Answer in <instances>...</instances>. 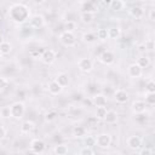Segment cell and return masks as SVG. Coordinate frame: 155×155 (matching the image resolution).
<instances>
[{"label":"cell","instance_id":"6da1fadb","mask_svg":"<svg viewBox=\"0 0 155 155\" xmlns=\"http://www.w3.org/2000/svg\"><path fill=\"white\" fill-rule=\"evenodd\" d=\"M30 16V8L23 2H15L8 7V17L16 24L25 23Z\"/></svg>","mask_w":155,"mask_h":155},{"label":"cell","instance_id":"7a4b0ae2","mask_svg":"<svg viewBox=\"0 0 155 155\" xmlns=\"http://www.w3.org/2000/svg\"><path fill=\"white\" fill-rule=\"evenodd\" d=\"M25 113V104L23 102H15L10 105V117L21 119Z\"/></svg>","mask_w":155,"mask_h":155},{"label":"cell","instance_id":"3957f363","mask_svg":"<svg viewBox=\"0 0 155 155\" xmlns=\"http://www.w3.org/2000/svg\"><path fill=\"white\" fill-rule=\"evenodd\" d=\"M59 41L65 47H74L76 45V36H75L74 33L64 30L59 34Z\"/></svg>","mask_w":155,"mask_h":155},{"label":"cell","instance_id":"277c9868","mask_svg":"<svg viewBox=\"0 0 155 155\" xmlns=\"http://www.w3.org/2000/svg\"><path fill=\"white\" fill-rule=\"evenodd\" d=\"M56 59H57V53H56L54 50H51V48L42 51L41 57H40V61H41L44 64H46V65L53 64V63L56 62Z\"/></svg>","mask_w":155,"mask_h":155},{"label":"cell","instance_id":"5b68a950","mask_svg":"<svg viewBox=\"0 0 155 155\" xmlns=\"http://www.w3.org/2000/svg\"><path fill=\"white\" fill-rule=\"evenodd\" d=\"M111 136L109 133H101L96 137V145L102 149H108L111 145Z\"/></svg>","mask_w":155,"mask_h":155},{"label":"cell","instance_id":"8992f818","mask_svg":"<svg viewBox=\"0 0 155 155\" xmlns=\"http://www.w3.org/2000/svg\"><path fill=\"white\" fill-rule=\"evenodd\" d=\"M45 23H46V19H45V17H44L42 15H40V13L31 15L30 18H29V25H30V28H33V29H40V28H42V27L45 25Z\"/></svg>","mask_w":155,"mask_h":155},{"label":"cell","instance_id":"52a82bcc","mask_svg":"<svg viewBox=\"0 0 155 155\" xmlns=\"http://www.w3.org/2000/svg\"><path fill=\"white\" fill-rule=\"evenodd\" d=\"M29 147H30V150H31L34 154H42V153L45 151V149H46L45 142H44L42 139H40V138H34V139H31Z\"/></svg>","mask_w":155,"mask_h":155},{"label":"cell","instance_id":"ba28073f","mask_svg":"<svg viewBox=\"0 0 155 155\" xmlns=\"http://www.w3.org/2000/svg\"><path fill=\"white\" fill-rule=\"evenodd\" d=\"M93 65H94L93 64V61L91 58H87V57L80 58L79 62H78V68L82 73H90V71H92Z\"/></svg>","mask_w":155,"mask_h":155},{"label":"cell","instance_id":"9c48e42d","mask_svg":"<svg viewBox=\"0 0 155 155\" xmlns=\"http://www.w3.org/2000/svg\"><path fill=\"white\" fill-rule=\"evenodd\" d=\"M131 111L136 115H139V114H143L145 110H147V103L142 99H134L132 103H131Z\"/></svg>","mask_w":155,"mask_h":155},{"label":"cell","instance_id":"30bf717a","mask_svg":"<svg viewBox=\"0 0 155 155\" xmlns=\"http://www.w3.org/2000/svg\"><path fill=\"white\" fill-rule=\"evenodd\" d=\"M99 62L104 65H110L115 62V54L110 50H105L99 54Z\"/></svg>","mask_w":155,"mask_h":155},{"label":"cell","instance_id":"8fae6325","mask_svg":"<svg viewBox=\"0 0 155 155\" xmlns=\"http://www.w3.org/2000/svg\"><path fill=\"white\" fill-rule=\"evenodd\" d=\"M128 97H130L128 92L126 90H124V88H117L114 92V99L119 104H125L128 101Z\"/></svg>","mask_w":155,"mask_h":155},{"label":"cell","instance_id":"7c38bea8","mask_svg":"<svg viewBox=\"0 0 155 155\" xmlns=\"http://www.w3.org/2000/svg\"><path fill=\"white\" fill-rule=\"evenodd\" d=\"M126 144L132 150H138L142 147V138L138 136H130L126 140Z\"/></svg>","mask_w":155,"mask_h":155},{"label":"cell","instance_id":"4fadbf2b","mask_svg":"<svg viewBox=\"0 0 155 155\" xmlns=\"http://www.w3.org/2000/svg\"><path fill=\"white\" fill-rule=\"evenodd\" d=\"M127 74H128V76H131V78H133V79H138V78L142 76L143 69H142L139 65H137L136 63H132V64H130L128 68H127Z\"/></svg>","mask_w":155,"mask_h":155},{"label":"cell","instance_id":"5bb4252c","mask_svg":"<svg viewBox=\"0 0 155 155\" xmlns=\"http://www.w3.org/2000/svg\"><path fill=\"white\" fill-rule=\"evenodd\" d=\"M144 13H145L144 8H143L142 6H138V5L132 6V7L128 10V15H130L132 18H134V19H140V18H143V17H144Z\"/></svg>","mask_w":155,"mask_h":155},{"label":"cell","instance_id":"9a60e30c","mask_svg":"<svg viewBox=\"0 0 155 155\" xmlns=\"http://www.w3.org/2000/svg\"><path fill=\"white\" fill-rule=\"evenodd\" d=\"M34 128H35V124L31 120H25L19 126V131H21L22 134H29L34 131Z\"/></svg>","mask_w":155,"mask_h":155},{"label":"cell","instance_id":"2e32d148","mask_svg":"<svg viewBox=\"0 0 155 155\" xmlns=\"http://www.w3.org/2000/svg\"><path fill=\"white\" fill-rule=\"evenodd\" d=\"M47 88H48V92H50L51 94H53V96L61 94V93H62V91H63V87H62V86H61L56 80L50 81V82H48V85H47Z\"/></svg>","mask_w":155,"mask_h":155},{"label":"cell","instance_id":"e0dca14e","mask_svg":"<svg viewBox=\"0 0 155 155\" xmlns=\"http://www.w3.org/2000/svg\"><path fill=\"white\" fill-rule=\"evenodd\" d=\"M54 80H56L62 87H65V86L69 85V75H68L67 73H63V71H62V73H58Z\"/></svg>","mask_w":155,"mask_h":155},{"label":"cell","instance_id":"ac0fdd59","mask_svg":"<svg viewBox=\"0 0 155 155\" xmlns=\"http://www.w3.org/2000/svg\"><path fill=\"white\" fill-rule=\"evenodd\" d=\"M80 19H81L82 23L90 24V23H92L93 19H94V13H93V12H88V11H82V12L80 13Z\"/></svg>","mask_w":155,"mask_h":155},{"label":"cell","instance_id":"d6986e66","mask_svg":"<svg viewBox=\"0 0 155 155\" xmlns=\"http://www.w3.org/2000/svg\"><path fill=\"white\" fill-rule=\"evenodd\" d=\"M121 36V28L120 27H110L108 28V39L116 40Z\"/></svg>","mask_w":155,"mask_h":155},{"label":"cell","instance_id":"ffe728a7","mask_svg":"<svg viewBox=\"0 0 155 155\" xmlns=\"http://www.w3.org/2000/svg\"><path fill=\"white\" fill-rule=\"evenodd\" d=\"M93 104L96 107H105L107 105V97L102 93H97L93 96Z\"/></svg>","mask_w":155,"mask_h":155},{"label":"cell","instance_id":"44dd1931","mask_svg":"<svg viewBox=\"0 0 155 155\" xmlns=\"http://www.w3.org/2000/svg\"><path fill=\"white\" fill-rule=\"evenodd\" d=\"M126 6V2L122 1V0H111L109 1V7L113 10V11H121L124 10Z\"/></svg>","mask_w":155,"mask_h":155},{"label":"cell","instance_id":"7402d4cb","mask_svg":"<svg viewBox=\"0 0 155 155\" xmlns=\"http://www.w3.org/2000/svg\"><path fill=\"white\" fill-rule=\"evenodd\" d=\"M81 40L85 42V44H93V42H96V40H97V36H96V34L94 33H92V31H85L84 34H82V36H81Z\"/></svg>","mask_w":155,"mask_h":155},{"label":"cell","instance_id":"603a6c76","mask_svg":"<svg viewBox=\"0 0 155 155\" xmlns=\"http://www.w3.org/2000/svg\"><path fill=\"white\" fill-rule=\"evenodd\" d=\"M12 51V44L8 42V41H1L0 42V53L2 56H6V54H10Z\"/></svg>","mask_w":155,"mask_h":155},{"label":"cell","instance_id":"cb8c5ba5","mask_svg":"<svg viewBox=\"0 0 155 155\" xmlns=\"http://www.w3.org/2000/svg\"><path fill=\"white\" fill-rule=\"evenodd\" d=\"M104 121H105L107 124H109V125L115 124V122L117 121V113H116L115 110H108V113H107V116H105Z\"/></svg>","mask_w":155,"mask_h":155},{"label":"cell","instance_id":"d4e9b609","mask_svg":"<svg viewBox=\"0 0 155 155\" xmlns=\"http://www.w3.org/2000/svg\"><path fill=\"white\" fill-rule=\"evenodd\" d=\"M136 64H137V65H139L142 69H143V68H148V67H149V64H150V58H149L148 56H145V54H142V56L137 59Z\"/></svg>","mask_w":155,"mask_h":155},{"label":"cell","instance_id":"484cf974","mask_svg":"<svg viewBox=\"0 0 155 155\" xmlns=\"http://www.w3.org/2000/svg\"><path fill=\"white\" fill-rule=\"evenodd\" d=\"M73 136L76 138H81L86 136V128L84 126H75L73 128Z\"/></svg>","mask_w":155,"mask_h":155},{"label":"cell","instance_id":"4316f807","mask_svg":"<svg viewBox=\"0 0 155 155\" xmlns=\"http://www.w3.org/2000/svg\"><path fill=\"white\" fill-rule=\"evenodd\" d=\"M96 36H97V39L101 40V41L108 40V29H107V28H99V29L97 30V33H96Z\"/></svg>","mask_w":155,"mask_h":155},{"label":"cell","instance_id":"83f0119b","mask_svg":"<svg viewBox=\"0 0 155 155\" xmlns=\"http://www.w3.org/2000/svg\"><path fill=\"white\" fill-rule=\"evenodd\" d=\"M56 155H67L68 154V147L65 144H58L53 149Z\"/></svg>","mask_w":155,"mask_h":155},{"label":"cell","instance_id":"f1b7e54d","mask_svg":"<svg viewBox=\"0 0 155 155\" xmlns=\"http://www.w3.org/2000/svg\"><path fill=\"white\" fill-rule=\"evenodd\" d=\"M107 113H108V109L105 107H97V110H96V117L98 120H104L105 116H107Z\"/></svg>","mask_w":155,"mask_h":155},{"label":"cell","instance_id":"f546056e","mask_svg":"<svg viewBox=\"0 0 155 155\" xmlns=\"http://www.w3.org/2000/svg\"><path fill=\"white\" fill-rule=\"evenodd\" d=\"M84 145L88 148H93L96 145V137L93 136H86L84 138Z\"/></svg>","mask_w":155,"mask_h":155},{"label":"cell","instance_id":"4dcf8cb0","mask_svg":"<svg viewBox=\"0 0 155 155\" xmlns=\"http://www.w3.org/2000/svg\"><path fill=\"white\" fill-rule=\"evenodd\" d=\"M64 29H65V31L74 33V30L76 29V23L74 21H67L64 24Z\"/></svg>","mask_w":155,"mask_h":155},{"label":"cell","instance_id":"1f68e13d","mask_svg":"<svg viewBox=\"0 0 155 155\" xmlns=\"http://www.w3.org/2000/svg\"><path fill=\"white\" fill-rule=\"evenodd\" d=\"M145 103H147V105L149 104V105H154L155 104V93H149V92H145Z\"/></svg>","mask_w":155,"mask_h":155},{"label":"cell","instance_id":"d6a6232c","mask_svg":"<svg viewBox=\"0 0 155 155\" xmlns=\"http://www.w3.org/2000/svg\"><path fill=\"white\" fill-rule=\"evenodd\" d=\"M145 90H147V92H149V93H155V82H154L153 79H150V80L147 81Z\"/></svg>","mask_w":155,"mask_h":155},{"label":"cell","instance_id":"836d02e7","mask_svg":"<svg viewBox=\"0 0 155 155\" xmlns=\"http://www.w3.org/2000/svg\"><path fill=\"white\" fill-rule=\"evenodd\" d=\"M79 155H94V150H93V148L82 147V148L79 150Z\"/></svg>","mask_w":155,"mask_h":155},{"label":"cell","instance_id":"e575fe53","mask_svg":"<svg viewBox=\"0 0 155 155\" xmlns=\"http://www.w3.org/2000/svg\"><path fill=\"white\" fill-rule=\"evenodd\" d=\"M57 117V113L54 111V110H50V111H47L46 114H45V120L46 121H53L54 119Z\"/></svg>","mask_w":155,"mask_h":155},{"label":"cell","instance_id":"d590c367","mask_svg":"<svg viewBox=\"0 0 155 155\" xmlns=\"http://www.w3.org/2000/svg\"><path fill=\"white\" fill-rule=\"evenodd\" d=\"M41 53H42V51H40L39 48H36V50H30V51H29V56H30L31 58H34V59H40Z\"/></svg>","mask_w":155,"mask_h":155},{"label":"cell","instance_id":"8d00e7d4","mask_svg":"<svg viewBox=\"0 0 155 155\" xmlns=\"http://www.w3.org/2000/svg\"><path fill=\"white\" fill-rule=\"evenodd\" d=\"M144 46H145V50L154 51V40H153V39H148V40L144 42Z\"/></svg>","mask_w":155,"mask_h":155},{"label":"cell","instance_id":"74e56055","mask_svg":"<svg viewBox=\"0 0 155 155\" xmlns=\"http://www.w3.org/2000/svg\"><path fill=\"white\" fill-rule=\"evenodd\" d=\"M0 114L2 117H10V105H6L4 108H1Z\"/></svg>","mask_w":155,"mask_h":155},{"label":"cell","instance_id":"f35d334b","mask_svg":"<svg viewBox=\"0 0 155 155\" xmlns=\"http://www.w3.org/2000/svg\"><path fill=\"white\" fill-rule=\"evenodd\" d=\"M138 155H153V151L150 148H142L138 153Z\"/></svg>","mask_w":155,"mask_h":155},{"label":"cell","instance_id":"ab89813d","mask_svg":"<svg viewBox=\"0 0 155 155\" xmlns=\"http://www.w3.org/2000/svg\"><path fill=\"white\" fill-rule=\"evenodd\" d=\"M6 134H7V131H6V128H5L4 126H0V140L5 139Z\"/></svg>","mask_w":155,"mask_h":155},{"label":"cell","instance_id":"60d3db41","mask_svg":"<svg viewBox=\"0 0 155 155\" xmlns=\"http://www.w3.org/2000/svg\"><path fill=\"white\" fill-rule=\"evenodd\" d=\"M7 85V80L5 78H0V91H2Z\"/></svg>","mask_w":155,"mask_h":155},{"label":"cell","instance_id":"b9f144b4","mask_svg":"<svg viewBox=\"0 0 155 155\" xmlns=\"http://www.w3.org/2000/svg\"><path fill=\"white\" fill-rule=\"evenodd\" d=\"M149 19L150 21H155V10L154 8H151L149 11Z\"/></svg>","mask_w":155,"mask_h":155},{"label":"cell","instance_id":"7bdbcfd3","mask_svg":"<svg viewBox=\"0 0 155 155\" xmlns=\"http://www.w3.org/2000/svg\"><path fill=\"white\" fill-rule=\"evenodd\" d=\"M138 48H139V52H142V53L147 51V50H145V46H144V44H142V45H139V47H138Z\"/></svg>","mask_w":155,"mask_h":155},{"label":"cell","instance_id":"ee69618b","mask_svg":"<svg viewBox=\"0 0 155 155\" xmlns=\"http://www.w3.org/2000/svg\"><path fill=\"white\" fill-rule=\"evenodd\" d=\"M1 58H2V54H1V53H0V61H1Z\"/></svg>","mask_w":155,"mask_h":155}]
</instances>
